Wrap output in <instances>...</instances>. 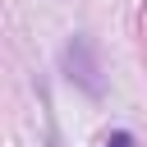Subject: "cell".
<instances>
[{"label": "cell", "instance_id": "obj_1", "mask_svg": "<svg viewBox=\"0 0 147 147\" xmlns=\"http://www.w3.org/2000/svg\"><path fill=\"white\" fill-rule=\"evenodd\" d=\"M106 147H133V138H129V133H115V138H110Z\"/></svg>", "mask_w": 147, "mask_h": 147}]
</instances>
